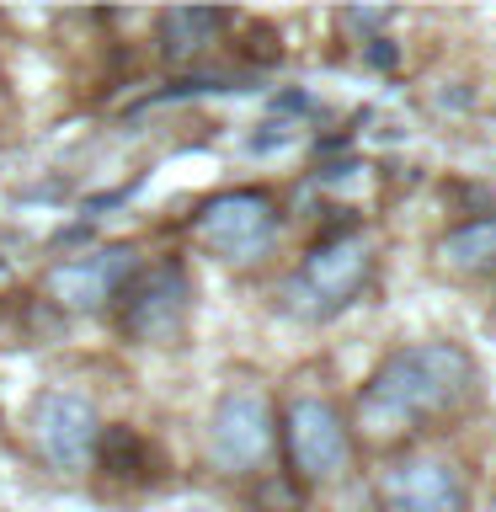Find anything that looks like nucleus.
<instances>
[{
    "label": "nucleus",
    "instance_id": "obj_4",
    "mask_svg": "<svg viewBox=\"0 0 496 512\" xmlns=\"http://www.w3.org/2000/svg\"><path fill=\"white\" fill-rule=\"evenodd\" d=\"M123 331L134 342H150V347H166L182 336L187 326V310H192V283L176 262H160V267H144L134 272L123 288Z\"/></svg>",
    "mask_w": 496,
    "mask_h": 512
},
{
    "label": "nucleus",
    "instance_id": "obj_3",
    "mask_svg": "<svg viewBox=\"0 0 496 512\" xmlns=\"http://www.w3.org/2000/svg\"><path fill=\"white\" fill-rule=\"evenodd\" d=\"M278 203L267 192H251V187H235V192H219L198 208V240L224 262H256L278 246Z\"/></svg>",
    "mask_w": 496,
    "mask_h": 512
},
{
    "label": "nucleus",
    "instance_id": "obj_1",
    "mask_svg": "<svg viewBox=\"0 0 496 512\" xmlns=\"http://www.w3.org/2000/svg\"><path fill=\"white\" fill-rule=\"evenodd\" d=\"M480 368L464 347L454 342H416L390 352L374 379L363 384L358 395V427L374 432V438H400V432H416L438 416L459 411L464 400L475 395Z\"/></svg>",
    "mask_w": 496,
    "mask_h": 512
},
{
    "label": "nucleus",
    "instance_id": "obj_13",
    "mask_svg": "<svg viewBox=\"0 0 496 512\" xmlns=\"http://www.w3.org/2000/svg\"><path fill=\"white\" fill-rule=\"evenodd\" d=\"M342 22L347 27H384V22H390V11H347Z\"/></svg>",
    "mask_w": 496,
    "mask_h": 512
},
{
    "label": "nucleus",
    "instance_id": "obj_6",
    "mask_svg": "<svg viewBox=\"0 0 496 512\" xmlns=\"http://www.w3.org/2000/svg\"><path fill=\"white\" fill-rule=\"evenodd\" d=\"M208 454H214L230 475L256 470L272 454V411L262 395L251 390H230L214 406V422H208Z\"/></svg>",
    "mask_w": 496,
    "mask_h": 512
},
{
    "label": "nucleus",
    "instance_id": "obj_12",
    "mask_svg": "<svg viewBox=\"0 0 496 512\" xmlns=\"http://www.w3.org/2000/svg\"><path fill=\"white\" fill-rule=\"evenodd\" d=\"M278 144H288V123H267V134H251V155H267Z\"/></svg>",
    "mask_w": 496,
    "mask_h": 512
},
{
    "label": "nucleus",
    "instance_id": "obj_7",
    "mask_svg": "<svg viewBox=\"0 0 496 512\" xmlns=\"http://www.w3.org/2000/svg\"><path fill=\"white\" fill-rule=\"evenodd\" d=\"M96 411L91 400H80L70 390H48L32 406V438H38L43 459L54 470H86V459L96 454Z\"/></svg>",
    "mask_w": 496,
    "mask_h": 512
},
{
    "label": "nucleus",
    "instance_id": "obj_5",
    "mask_svg": "<svg viewBox=\"0 0 496 512\" xmlns=\"http://www.w3.org/2000/svg\"><path fill=\"white\" fill-rule=\"evenodd\" d=\"M283 443H288V459H294L299 480H310V486H326V480L347 475V464H352L347 422L331 400H294L283 416Z\"/></svg>",
    "mask_w": 496,
    "mask_h": 512
},
{
    "label": "nucleus",
    "instance_id": "obj_8",
    "mask_svg": "<svg viewBox=\"0 0 496 512\" xmlns=\"http://www.w3.org/2000/svg\"><path fill=\"white\" fill-rule=\"evenodd\" d=\"M379 496L390 512H470L459 470L443 459H406L395 470H384Z\"/></svg>",
    "mask_w": 496,
    "mask_h": 512
},
{
    "label": "nucleus",
    "instance_id": "obj_9",
    "mask_svg": "<svg viewBox=\"0 0 496 512\" xmlns=\"http://www.w3.org/2000/svg\"><path fill=\"white\" fill-rule=\"evenodd\" d=\"M128 278H134V251H128V246H107L96 256H80V262H59L43 278V288L64 304V310H102V304L118 294Z\"/></svg>",
    "mask_w": 496,
    "mask_h": 512
},
{
    "label": "nucleus",
    "instance_id": "obj_14",
    "mask_svg": "<svg viewBox=\"0 0 496 512\" xmlns=\"http://www.w3.org/2000/svg\"><path fill=\"white\" fill-rule=\"evenodd\" d=\"M384 43V38H379ZM368 59H374V64H395V48L390 43H384V48H368Z\"/></svg>",
    "mask_w": 496,
    "mask_h": 512
},
{
    "label": "nucleus",
    "instance_id": "obj_2",
    "mask_svg": "<svg viewBox=\"0 0 496 512\" xmlns=\"http://www.w3.org/2000/svg\"><path fill=\"white\" fill-rule=\"evenodd\" d=\"M368 278H374V251H368V240L336 235L299 262V272L283 283V299H288V310L304 315V320H331L363 294Z\"/></svg>",
    "mask_w": 496,
    "mask_h": 512
},
{
    "label": "nucleus",
    "instance_id": "obj_11",
    "mask_svg": "<svg viewBox=\"0 0 496 512\" xmlns=\"http://www.w3.org/2000/svg\"><path fill=\"white\" fill-rule=\"evenodd\" d=\"M438 256L454 272H486V267H496V214H480L470 224H459V230H448Z\"/></svg>",
    "mask_w": 496,
    "mask_h": 512
},
{
    "label": "nucleus",
    "instance_id": "obj_10",
    "mask_svg": "<svg viewBox=\"0 0 496 512\" xmlns=\"http://www.w3.org/2000/svg\"><path fill=\"white\" fill-rule=\"evenodd\" d=\"M224 27V11H166L160 16V48H166V59H198L208 43L219 38Z\"/></svg>",
    "mask_w": 496,
    "mask_h": 512
}]
</instances>
